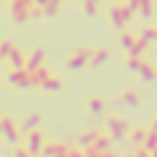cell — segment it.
Segmentation results:
<instances>
[{"label": "cell", "instance_id": "1", "mask_svg": "<svg viewBox=\"0 0 157 157\" xmlns=\"http://www.w3.org/2000/svg\"><path fill=\"white\" fill-rule=\"evenodd\" d=\"M107 128H109V131H111V135H113L115 140H122L124 139V133L128 131V122L122 120V118L113 117V118L107 120Z\"/></svg>", "mask_w": 157, "mask_h": 157}, {"label": "cell", "instance_id": "2", "mask_svg": "<svg viewBox=\"0 0 157 157\" xmlns=\"http://www.w3.org/2000/svg\"><path fill=\"white\" fill-rule=\"evenodd\" d=\"M93 57V54L91 52H87V50H82V52H78V54H74L70 59H68V68H82L85 63H87V59H91Z\"/></svg>", "mask_w": 157, "mask_h": 157}, {"label": "cell", "instance_id": "3", "mask_svg": "<svg viewBox=\"0 0 157 157\" xmlns=\"http://www.w3.org/2000/svg\"><path fill=\"white\" fill-rule=\"evenodd\" d=\"M65 151H68V150H67V146L57 144V142H48V144H44V146H43V150H41V155H39V157H56V155L65 153Z\"/></svg>", "mask_w": 157, "mask_h": 157}, {"label": "cell", "instance_id": "4", "mask_svg": "<svg viewBox=\"0 0 157 157\" xmlns=\"http://www.w3.org/2000/svg\"><path fill=\"white\" fill-rule=\"evenodd\" d=\"M146 137H148V131H144V129H135V131L129 135V144H131V148H133V150L142 148L144 142H146Z\"/></svg>", "mask_w": 157, "mask_h": 157}, {"label": "cell", "instance_id": "5", "mask_svg": "<svg viewBox=\"0 0 157 157\" xmlns=\"http://www.w3.org/2000/svg\"><path fill=\"white\" fill-rule=\"evenodd\" d=\"M41 124V115L39 113H30L26 118H24V124H22V131L24 133H30L33 129H37V126Z\"/></svg>", "mask_w": 157, "mask_h": 157}, {"label": "cell", "instance_id": "6", "mask_svg": "<svg viewBox=\"0 0 157 157\" xmlns=\"http://www.w3.org/2000/svg\"><path fill=\"white\" fill-rule=\"evenodd\" d=\"M100 137L98 131H83L80 133V137H78V144H80L82 148H87V146H93L96 142V139Z\"/></svg>", "mask_w": 157, "mask_h": 157}, {"label": "cell", "instance_id": "7", "mask_svg": "<svg viewBox=\"0 0 157 157\" xmlns=\"http://www.w3.org/2000/svg\"><path fill=\"white\" fill-rule=\"evenodd\" d=\"M43 57H44V54H43L41 50H35V52L32 54L30 61L26 63V68H28L30 72H35V70L41 67V63H43Z\"/></svg>", "mask_w": 157, "mask_h": 157}, {"label": "cell", "instance_id": "8", "mask_svg": "<svg viewBox=\"0 0 157 157\" xmlns=\"http://www.w3.org/2000/svg\"><path fill=\"white\" fill-rule=\"evenodd\" d=\"M87 105H89V111L94 113V115H100V113H104V109H105V102H104L100 96L91 98V100L87 102Z\"/></svg>", "mask_w": 157, "mask_h": 157}, {"label": "cell", "instance_id": "9", "mask_svg": "<svg viewBox=\"0 0 157 157\" xmlns=\"http://www.w3.org/2000/svg\"><path fill=\"white\" fill-rule=\"evenodd\" d=\"M142 148H144L146 151H150V153H153V151L157 150V131H155V129L148 131V137H146V142H144Z\"/></svg>", "mask_w": 157, "mask_h": 157}, {"label": "cell", "instance_id": "10", "mask_svg": "<svg viewBox=\"0 0 157 157\" xmlns=\"http://www.w3.org/2000/svg\"><path fill=\"white\" fill-rule=\"evenodd\" d=\"M93 146H94V148H96L100 153H105V151H109V148H111V139H109V137H104V135H100Z\"/></svg>", "mask_w": 157, "mask_h": 157}, {"label": "cell", "instance_id": "11", "mask_svg": "<svg viewBox=\"0 0 157 157\" xmlns=\"http://www.w3.org/2000/svg\"><path fill=\"white\" fill-rule=\"evenodd\" d=\"M122 100H124L128 105H131V107H137V105L140 104L139 94H137V93H133V91H126V93L122 94Z\"/></svg>", "mask_w": 157, "mask_h": 157}, {"label": "cell", "instance_id": "12", "mask_svg": "<svg viewBox=\"0 0 157 157\" xmlns=\"http://www.w3.org/2000/svg\"><path fill=\"white\" fill-rule=\"evenodd\" d=\"M10 61H11V65H13V68L15 70H21L22 67H24V61H22V56L17 52V50H13L11 54H10Z\"/></svg>", "mask_w": 157, "mask_h": 157}, {"label": "cell", "instance_id": "13", "mask_svg": "<svg viewBox=\"0 0 157 157\" xmlns=\"http://www.w3.org/2000/svg\"><path fill=\"white\" fill-rule=\"evenodd\" d=\"M26 144H41L43 146V133L39 129H33L28 133V142Z\"/></svg>", "mask_w": 157, "mask_h": 157}, {"label": "cell", "instance_id": "14", "mask_svg": "<svg viewBox=\"0 0 157 157\" xmlns=\"http://www.w3.org/2000/svg\"><path fill=\"white\" fill-rule=\"evenodd\" d=\"M41 87H43V89H46V91H59V89H61V82L54 80V78H48V80H46Z\"/></svg>", "mask_w": 157, "mask_h": 157}, {"label": "cell", "instance_id": "15", "mask_svg": "<svg viewBox=\"0 0 157 157\" xmlns=\"http://www.w3.org/2000/svg\"><path fill=\"white\" fill-rule=\"evenodd\" d=\"M140 74H142V80H146V82H151L153 78H155V70H153L150 65H146V63H144V67L140 68Z\"/></svg>", "mask_w": 157, "mask_h": 157}, {"label": "cell", "instance_id": "16", "mask_svg": "<svg viewBox=\"0 0 157 157\" xmlns=\"http://www.w3.org/2000/svg\"><path fill=\"white\" fill-rule=\"evenodd\" d=\"M107 59V52H104V50H100V52H96L93 57H91V65H100V63H104Z\"/></svg>", "mask_w": 157, "mask_h": 157}, {"label": "cell", "instance_id": "17", "mask_svg": "<svg viewBox=\"0 0 157 157\" xmlns=\"http://www.w3.org/2000/svg\"><path fill=\"white\" fill-rule=\"evenodd\" d=\"M128 67H129V70H133V72H140V68L144 67V63L139 61V57H131L129 63H128Z\"/></svg>", "mask_w": 157, "mask_h": 157}, {"label": "cell", "instance_id": "18", "mask_svg": "<svg viewBox=\"0 0 157 157\" xmlns=\"http://www.w3.org/2000/svg\"><path fill=\"white\" fill-rule=\"evenodd\" d=\"M26 150H28L33 157H39V155H41L43 146H41V144H26Z\"/></svg>", "mask_w": 157, "mask_h": 157}, {"label": "cell", "instance_id": "19", "mask_svg": "<svg viewBox=\"0 0 157 157\" xmlns=\"http://www.w3.org/2000/svg\"><path fill=\"white\" fill-rule=\"evenodd\" d=\"M13 157H33L26 148H15V151H13Z\"/></svg>", "mask_w": 157, "mask_h": 157}, {"label": "cell", "instance_id": "20", "mask_svg": "<svg viewBox=\"0 0 157 157\" xmlns=\"http://www.w3.org/2000/svg\"><path fill=\"white\" fill-rule=\"evenodd\" d=\"M133 157H151V153L146 151L144 148H137V150H133Z\"/></svg>", "mask_w": 157, "mask_h": 157}, {"label": "cell", "instance_id": "21", "mask_svg": "<svg viewBox=\"0 0 157 157\" xmlns=\"http://www.w3.org/2000/svg\"><path fill=\"white\" fill-rule=\"evenodd\" d=\"M70 157H87L83 151H74V150H70Z\"/></svg>", "mask_w": 157, "mask_h": 157}, {"label": "cell", "instance_id": "22", "mask_svg": "<svg viewBox=\"0 0 157 157\" xmlns=\"http://www.w3.org/2000/svg\"><path fill=\"white\" fill-rule=\"evenodd\" d=\"M56 157H70V150L65 151V153H59V155H56Z\"/></svg>", "mask_w": 157, "mask_h": 157}, {"label": "cell", "instance_id": "23", "mask_svg": "<svg viewBox=\"0 0 157 157\" xmlns=\"http://www.w3.org/2000/svg\"><path fill=\"white\" fill-rule=\"evenodd\" d=\"M96 157H113V155H111V153H109V151H105V153H98V155H96Z\"/></svg>", "mask_w": 157, "mask_h": 157}, {"label": "cell", "instance_id": "24", "mask_svg": "<svg viewBox=\"0 0 157 157\" xmlns=\"http://www.w3.org/2000/svg\"><path fill=\"white\" fill-rule=\"evenodd\" d=\"M151 129H155V131H157V118H155V122H153V126H151Z\"/></svg>", "mask_w": 157, "mask_h": 157}, {"label": "cell", "instance_id": "25", "mask_svg": "<svg viewBox=\"0 0 157 157\" xmlns=\"http://www.w3.org/2000/svg\"><path fill=\"white\" fill-rule=\"evenodd\" d=\"M151 157H157V150H155V151H153V153H151Z\"/></svg>", "mask_w": 157, "mask_h": 157}, {"label": "cell", "instance_id": "26", "mask_svg": "<svg viewBox=\"0 0 157 157\" xmlns=\"http://www.w3.org/2000/svg\"><path fill=\"white\" fill-rule=\"evenodd\" d=\"M131 157H133V155H131Z\"/></svg>", "mask_w": 157, "mask_h": 157}]
</instances>
